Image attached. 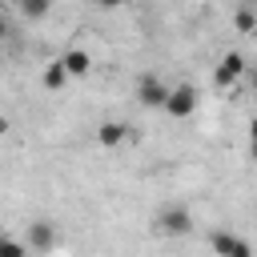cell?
Instances as JSON below:
<instances>
[{
	"mask_svg": "<svg viewBox=\"0 0 257 257\" xmlns=\"http://www.w3.org/2000/svg\"><path fill=\"white\" fill-rule=\"evenodd\" d=\"M153 233H161V237H185V233H193V213L185 205H165V209L153 213Z\"/></svg>",
	"mask_w": 257,
	"mask_h": 257,
	"instance_id": "6da1fadb",
	"label": "cell"
},
{
	"mask_svg": "<svg viewBox=\"0 0 257 257\" xmlns=\"http://www.w3.org/2000/svg\"><path fill=\"white\" fill-rule=\"evenodd\" d=\"M197 104H201V92H197L193 84H177V88H169V96H165L161 108H165L173 120H185V116L197 112Z\"/></svg>",
	"mask_w": 257,
	"mask_h": 257,
	"instance_id": "7a4b0ae2",
	"label": "cell"
},
{
	"mask_svg": "<svg viewBox=\"0 0 257 257\" xmlns=\"http://www.w3.org/2000/svg\"><path fill=\"white\" fill-rule=\"evenodd\" d=\"M52 245H56V225L52 221H32L24 229V249L28 253H48Z\"/></svg>",
	"mask_w": 257,
	"mask_h": 257,
	"instance_id": "3957f363",
	"label": "cell"
},
{
	"mask_svg": "<svg viewBox=\"0 0 257 257\" xmlns=\"http://www.w3.org/2000/svg\"><path fill=\"white\" fill-rule=\"evenodd\" d=\"M209 245H213V253H217V257H253L249 241H245V237H237V233H229V229H217V233L209 237Z\"/></svg>",
	"mask_w": 257,
	"mask_h": 257,
	"instance_id": "277c9868",
	"label": "cell"
},
{
	"mask_svg": "<svg viewBox=\"0 0 257 257\" xmlns=\"http://www.w3.org/2000/svg\"><path fill=\"white\" fill-rule=\"evenodd\" d=\"M165 96H169V84H165L161 76H145V80L137 84V100H141L145 108H161Z\"/></svg>",
	"mask_w": 257,
	"mask_h": 257,
	"instance_id": "5b68a950",
	"label": "cell"
},
{
	"mask_svg": "<svg viewBox=\"0 0 257 257\" xmlns=\"http://www.w3.org/2000/svg\"><path fill=\"white\" fill-rule=\"evenodd\" d=\"M245 68H249V64H245V56H241V52H225V60L217 64L213 80H217L221 88H229V84H237V76H241Z\"/></svg>",
	"mask_w": 257,
	"mask_h": 257,
	"instance_id": "8992f818",
	"label": "cell"
},
{
	"mask_svg": "<svg viewBox=\"0 0 257 257\" xmlns=\"http://www.w3.org/2000/svg\"><path fill=\"white\" fill-rule=\"evenodd\" d=\"M60 68L68 72V80H72V76H88V72H92V56H88L84 48H68V52L60 56Z\"/></svg>",
	"mask_w": 257,
	"mask_h": 257,
	"instance_id": "52a82bcc",
	"label": "cell"
},
{
	"mask_svg": "<svg viewBox=\"0 0 257 257\" xmlns=\"http://www.w3.org/2000/svg\"><path fill=\"white\" fill-rule=\"evenodd\" d=\"M128 141V124L124 120H104L100 128H96V145L100 149H116V145H124Z\"/></svg>",
	"mask_w": 257,
	"mask_h": 257,
	"instance_id": "ba28073f",
	"label": "cell"
},
{
	"mask_svg": "<svg viewBox=\"0 0 257 257\" xmlns=\"http://www.w3.org/2000/svg\"><path fill=\"white\" fill-rule=\"evenodd\" d=\"M16 8L24 12V20H44L48 8H52V0H16Z\"/></svg>",
	"mask_w": 257,
	"mask_h": 257,
	"instance_id": "9c48e42d",
	"label": "cell"
},
{
	"mask_svg": "<svg viewBox=\"0 0 257 257\" xmlns=\"http://www.w3.org/2000/svg\"><path fill=\"white\" fill-rule=\"evenodd\" d=\"M64 84H68V72L60 68V60H52V64L44 68V88H52V92H56V88H64Z\"/></svg>",
	"mask_w": 257,
	"mask_h": 257,
	"instance_id": "30bf717a",
	"label": "cell"
},
{
	"mask_svg": "<svg viewBox=\"0 0 257 257\" xmlns=\"http://www.w3.org/2000/svg\"><path fill=\"white\" fill-rule=\"evenodd\" d=\"M0 257H28V249H24V241H16V237L0 233Z\"/></svg>",
	"mask_w": 257,
	"mask_h": 257,
	"instance_id": "8fae6325",
	"label": "cell"
},
{
	"mask_svg": "<svg viewBox=\"0 0 257 257\" xmlns=\"http://www.w3.org/2000/svg\"><path fill=\"white\" fill-rule=\"evenodd\" d=\"M237 28H241V32H253V12H249V8L237 12Z\"/></svg>",
	"mask_w": 257,
	"mask_h": 257,
	"instance_id": "7c38bea8",
	"label": "cell"
},
{
	"mask_svg": "<svg viewBox=\"0 0 257 257\" xmlns=\"http://www.w3.org/2000/svg\"><path fill=\"white\" fill-rule=\"evenodd\" d=\"M96 4H100V8H120L124 0H96Z\"/></svg>",
	"mask_w": 257,
	"mask_h": 257,
	"instance_id": "4fadbf2b",
	"label": "cell"
},
{
	"mask_svg": "<svg viewBox=\"0 0 257 257\" xmlns=\"http://www.w3.org/2000/svg\"><path fill=\"white\" fill-rule=\"evenodd\" d=\"M4 32H8V24H4V20H0V36H4Z\"/></svg>",
	"mask_w": 257,
	"mask_h": 257,
	"instance_id": "5bb4252c",
	"label": "cell"
},
{
	"mask_svg": "<svg viewBox=\"0 0 257 257\" xmlns=\"http://www.w3.org/2000/svg\"><path fill=\"white\" fill-rule=\"evenodd\" d=\"M12 4H16V0H12Z\"/></svg>",
	"mask_w": 257,
	"mask_h": 257,
	"instance_id": "9a60e30c",
	"label": "cell"
}]
</instances>
